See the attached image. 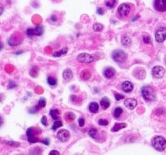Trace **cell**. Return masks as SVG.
Listing matches in <instances>:
<instances>
[{"mask_svg": "<svg viewBox=\"0 0 166 155\" xmlns=\"http://www.w3.org/2000/svg\"><path fill=\"white\" fill-rule=\"evenodd\" d=\"M19 36H20V34H15L12 36L9 40H8V44L11 45V46H16L18 45H20L22 41V36L19 37Z\"/></svg>", "mask_w": 166, "mask_h": 155, "instance_id": "obj_11", "label": "cell"}, {"mask_svg": "<svg viewBox=\"0 0 166 155\" xmlns=\"http://www.w3.org/2000/svg\"><path fill=\"white\" fill-rule=\"evenodd\" d=\"M62 121H60V120H56V121L54 123V125H53V127H52V129H53V130H56L57 128H60V127H62Z\"/></svg>", "mask_w": 166, "mask_h": 155, "instance_id": "obj_28", "label": "cell"}, {"mask_svg": "<svg viewBox=\"0 0 166 155\" xmlns=\"http://www.w3.org/2000/svg\"><path fill=\"white\" fill-rule=\"evenodd\" d=\"M49 115L52 116V118L54 120H57L58 118H59V115H60V112L58 110V109H53L49 112Z\"/></svg>", "mask_w": 166, "mask_h": 155, "instance_id": "obj_21", "label": "cell"}, {"mask_svg": "<svg viewBox=\"0 0 166 155\" xmlns=\"http://www.w3.org/2000/svg\"><path fill=\"white\" fill-rule=\"evenodd\" d=\"M57 137L62 142H66L70 138V133L66 129H61L57 134Z\"/></svg>", "mask_w": 166, "mask_h": 155, "instance_id": "obj_9", "label": "cell"}, {"mask_svg": "<svg viewBox=\"0 0 166 155\" xmlns=\"http://www.w3.org/2000/svg\"><path fill=\"white\" fill-rule=\"evenodd\" d=\"M118 0H105V6L109 9H113L116 6Z\"/></svg>", "mask_w": 166, "mask_h": 155, "instance_id": "obj_20", "label": "cell"}, {"mask_svg": "<svg viewBox=\"0 0 166 155\" xmlns=\"http://www.w3.org/2000/svg\"><path fill=\"white\" fill-rule=\"evenodd\" d=\"M62 77H63V79L68 82V81L71 80V79L73 78V73H72V71L71 70L67 69V70H64V72H63Z\"/></svg>", "mask_w": 166, "mask_h": 155, "instance_id": "obj_15", "label": "cell"}, {"mask_svg": "<svg viewBox=\"0 0 166 155\" xmlns=\"http://www.w3.org/2000/svg\"><path fill=\"white\" fill-rule=\"evenodd\" d=\"M156 41L159 43H161L166 40V28H160L155 34Z\"/></svg>", "mask_w": 166, "mask_h": 155, "instance_id": "obj_6", "label": "cell"}, {"mask_svg": "<svg viewBox=\"0 0 166 155\" xmlns=\"http://www.w3.org/2000/svg\"><path fill=\"white\" fill-rule=\"evenodd\" d=\"M28 141L30 142V143H36V142L39 141V139H38L36 136H32L28 137Z\"/></svg>", "mask_w": 166, "mask_h": 155, "instance_id": "obj_31", "label": "cell"}, {"mask_svg": "<svg viewBox=\"0 0 166 155\" xmlns=\"http://www.w3.org/2000/svg\"><path fill=\"white\" fill-rule=\"evenodd\" d=\"M43 143L48 146V145L49 144V139H45V140H44V141H43Z\"/></svg>", "mask_w": 166, "mask_h": 155, "instance_id": "obj_44", "label": "cell"}, {"mask_svg": "<svg viewBox=\"0 0 166 155\" xmlns=\"http://www.w3.org/2000/svg\"><path fill=\"white\" fill-rule=\"evenodd\" d=\"M42 123L44 124V125H47V118L46 116H43V117L42 118Z\"/></svg>", "mask_w": 166, "mask_h": 155, "instance_id": "obj_41", "label": "cell"}, {"mask_svg": "<svg viewBox=\"0 0 166 155\" xmlns=\"http://www.w3.org/2000/svg\"><path fill=\"white\" fill-rule=\"evenodd\" d=\"M67 52H68V49H67V47H65L64 49H61L60 51L55 52V53L53 54V56L55 57H62V56H63V55L67 54Z\"/></svg>", "mask_w": 166, "mask_h": 155, "instance_id": "obj_19", "label": "cell"}, {"mask_svg": "<svg viewBox=\"0 0 166 155\" xmlns=\"http://www.w3.org/2000/svg\"><path fill=\"white\" fill-rule=\"evenodd\" d=\"M29 155H41V150L39 148H34V149L30 152Z\"/></svg>", "mask_w": 166, "mask_h": 155, "instance_id": "obj_32", "label": "cell"}, {"mask_svg": "<svg viewBox=\"0 0 166 155\" xmlns=\"http://www.w3.org/2000/svg\"><path fill=\"white\" fill-rule=\"evenodd\" d=\"M49 155H60V154L57 150H52V151H50Z\"/></svg>", "mask_w": 166, "mask_h": 155, "instance_id": "obj_42", "label": "cell"}, {"mask_svg": "<svg viewBox=\"0 0 166 155\" xmlns=\"http://www.w3.org/2000/svg\"><path fill=\"white\" fill-rule=\"evenodd\" d=\"M122 44L125 46V47H129L131 45V38L128 36H124L122 39Z\"/></svg>", "mask_w": 166, "mask_h": 155, "instance_id": "obj_23", "label": "cell"}, {"mask_svg": "<svg viewBox=\"0 0 166 155\" xmlns=\"http://www.w3.org/2000/svg\"><path fill=\"white\" fill-rule=\"evenodd\" d=\"M77 60L81 63H91L94 61V57L87 54H81L77 57Z\"/></svg>", "mask_w": 166, "mask_h": 155, "instance_id": "obj_8", "label": "cell"}, {"mask_svg": "<svg viewBox=\"0 0 166 155\" xmlns=\"http://www.w3.org/2000/svg\"><path fill=\"white\" fill-rule=\"evenodd\" d=\"M79 125L80 127H83L84 125V118H80L79 119Z\"/></svg>", "mask_w": 166, "mask_h": 155, "instance_id": "obj_40", "label": "cell"}, {"mask_svg": "<svg viewBox=\"0 0 166 155\" xmlns=\"http://www.w3.org/2000/svg\"><path fill=\"white\" fill-rule=\"evenodd\" d=\"M142 95L144 99L147 102H151L156 99V93L155 90L151 86H146L142 88Z\"/></svg>", "mask_w": 166, "mask_h": 155, "instance_id": "obj_3", "label": "cell"}, {"mask_svg": "<svg viewBox=\"0 0 166 155\" xmlns=\"http://www.w3.org/2000/svg\"><path fill=\"white\" fill-rule=\"evenodd\" d=\"M104 75L107 79H112V78L115 75V70L112 67H108L105 70Z\"/></svg>", "mask_w": 166, "mask_h": 155, "instance_id": "obj_14", "label": "cell"}, {"mask_svg": "<svg viewBox=\"0 0 166 155\" xmlns=\"http://www.w3.org/2000/svg\"><path fill=\"white\" fill-rule=\"evenodd\" d=\"M98 124H99L100 125L106 126V125H108L109 121H108L107 120H105V119H100V120H98Z\"/></svg>", "mask_w": 166, "mask_h": 155, "instance_id": "obj_34", "label": "cell"}, {"mask_svg": "<svg viewBox=\"0 0 166 155\" xmlns=\"http://www.w3.org/2000/svg\"><path fill=\"white\" fill-rule=\"evenodd\" d=\"M124 105L126 106V108H128L130 110H133L137 106V100L133 98H128L125 99Z\"/></svg>", "mask_w": 166, "mask_h": 155, "instance_id": "obj_12", "label": "cell"}, {"mask_svg": "<svg viewBox=\"0 0 166 155\" xmlns=\"http://www.w3.org/2000/svg\"><path fill=\"white\" fill-rule=\"evenodd\" d=\"M133 88H134L133 84L131 82H129V81H126V82H124L122 84V89L123 91L126 92V93L131 92V90H133Z\"/></svg>", "mask_w": 166, "mask_h": 155, "instance_id": "obj_13", "label": "cell"}, {"mask_svg": "<svg viewBox=\"0 0 166 155\" xmlns=\"http://www.w3.org/2000/svg\"><path fill=\"white\" fill-rule=\"evenodd\" d=\"M126 124L125 123H117L112 128V132H118L120 130V129L126 128Z\"/></svg>", "mask_w": 166, "mask_h": 155, "instance_id": "obj_18", "label": "cell"}, {"mask_svg": "<svg viewBox=\"0 0 166 155\" xmlns=\"http://www.w3.org/2000/svg\"><path fill=\"white\" fill-rule=\"evenodd\" d=\"M112 57L114 61H116L118 63H123L127 59V54L124 51L118 49V50H115L113 52Z\"/></svg>", "mask_w": 166, "mask_h": 155, "instance_id": "obj_4", "label": "cell"}, {"mask_svg": "<svg viewBox=\"0 0 166 155\" xmlns=\"http://www.w3.org/2000/svg\"><path fill=\"white\" fill-rule=\"evenodd\" d=\"M154 7L158 11H166V0H155Z\"/></svg>", "mask_w": 166, "mask_h": 155, "instance_id": "obj_10", "label": "cell"}, {"mask_svg": "<svg viewBox=\"0 0 166 155\" xmlns=\"http://www.w3.org/2000/svg\"><path fill=\"white\" fill-rule=\"evenodd\" d=\"M96 12L98 13L99 15H103L104 12H105V10L103 8H101V7H98L97 10H96Z\"/></svg>", "mask_w": 166, "mask_h": 155, "instance_id": "obj_38", "label": "cell"}, {"mask_svg": "<svg viewBox=\"0 0 166 155\" xmlns=\"http://www.w3.org/2000/svg\"><path fill=\"white\" fill-rule=\"evenodd\" d=\"M165 63H166V59H165Z\"/></svg>", "mask_w": 166, "mask_h": 155, "instance_id": "obj_48", "label": "cell"}, {"mask_svg": "<svg viewBox=\"0 0 166 155\" xmlns=\"http://www.w3.org/2000/svg\"><path fill=\"white\" fill-rule=\"evenodd\" d=\"M99 109V106L97 104V103L96 102H92L90 104H89V110H90L91 112L93 113H96L98 112Z\"/></svg>", "mask_w": 166, "mask_h": 155, "instance_id": "obj_17", "label": "cell"}, {"mask_svg": "<svg viewBox=\"0 0 166 155\" xmlns=\"http://www.w3.org/2000/svg\"><path fill=\"white\" fill-rule=\"evenodd\" d=\"M135 5L132 3H122L117 11V16L122 20H126L131 17L135 12Z\"/></svg>", "mask_w": 166, "mask_h": 155, "instance_id": "obj_1", "label": "cell"}, {"mask_svg": "<svg viewBox=\"0 0 166 155\" xmlns=\"http://www.w3.org/2000/svg\"><path fill=\"white\" fill-rule=\"evenodd\" d=\"M165 73V70L162 67V66H155L152 68V70H151V74H152V76L156 78V79H160V78H162L164 76Z\"/></svg>", "mask_w": 166, "mask_h": 155, "instance_id": "obj_7", "label": "cell"}, {"mask_svg": "<svg viewBox=\"0 0 166 155\" xmlns=\"http://www.w3.org/2000/svg\"><path fill=\"white\" fill-rule=\"evenodd\" d=\"M3 47V43L1 41H0V50H2Z\"/></svg>", "mask_w": 166, "mask_h": 155, "instance_id": "obj_46", "label": "cell"}, {"mask_svg": "<svg viewBox=\"0 0 166 155\" xmlns=\"http://www.w3.org/2000/svg\"><path fill=\"white\" fill-rule=\"evenodd\" d=\"M3 123V118H2V116H1V115H0V127H1V126H2Z\"/></svg>", "mask_w": 166, "mask_h": 155, "instance_id": "obj_45", "label": "cell"}, {"mask_svg": "<svg viewBox=\"0 0 166 155\" xmlns=\"http://www.w3.org/2000/svg\"><path fill=\"white\" fill-rule=\"evenodd\" d=\"M7 144L10 145V146H19L20 144L17 143V142H15V141H5Z\"/></svg>", "mask_w": 166, "mask_h": 155, "instance_id": "obj_36", "label": "cell"}, {"mask_svg": "<svg viewBox=\"0 0 166 155\" xmlns=\"http://www.w3.org/2000/svg\"><path fill=\"white\" fill-rule=\"evenodd\" d=\"M151 145L156 150L163 151L166 149V140L161 136H156L151 140Z\"/></svg>", "mask_w": 166, "mask_h": 155, "instance_id": "obj_2", "label": "cell"}, {"mask_svg": "<svg viewBox=\"0 0 166 155\" xmlns=\"http://www.w3.org/2000/svg\"><path fill=\"white\" fill-rule=\"evenodd\" d=\"M123 112V110L122 108H116L115 110H114V112H113V115H114V117L115 118H119V116L122 114Z\"/></svg>", "mask_w": 166, "mask_h": 155, "instance_id": "obj_25", "label": "cell"}, {"mask_svg": "<svg viewBox=\"0 0 166 155\" xmlns=\"http://www.w3.org/2000/svg\"><path fill=\"white\" fill-rule=\"evenodd\" d=\"M91 77V73L88 70H84L81 73V78L84 80H87L90 79Z\"/></svg>", "mask_w": 166, "mask_h": 155, "instance_id": "obj_22", "label": "cell"}, {"mask_svg": "<svg viewBox=\"0 0 166 155\" xmlns=\"http://www.w3.org/2000/svg\"><path fill=\"white\" fill-rule=\"evenodd\" d=\"M43 31H44L43 27L39 25L35 28H28L26 34L29 37H32L33 36H42L43 34Z\"/></svg>", "mask_w": 166, "mask_h": 155, "instance_id": "obj_5", "label": "cell"}, {"mask_svg": "<svg viewBox=\"0 0 166 155\" xmlns=\"http://www.w3.org/2000/svg\"><path fill=\"white\" fill-rule=\"evenodd\" d=\"M96 133H97V130H96V128H91L90 130L88 131V135L90 136L91 137H93V138H95L96 137Z\"/></svg>", "mask_w": 166, "mask_h": 155, "instance_id": "obj_29", "label": "cell"}, {"mask_svg": "<svg viewBox=\"0 0 166 155\" xmlns=\"http://www.w3.org/2000/svg\"><path fill=\"white\" fill-rule=\"evenodd\" d=\"M75 119V115L73 112H67V113H66V115H65V120L67 122L73 121Z\"/></svg>", "mask_w": 166, "mask_h": 155, "instance_id": "obj_24", "label": "cell"}, {"mask_svg": "<svg viewBox=\"0 0 166 155\" xmlns=\"http://www.w3.org/2000/svg\"><path fill=\"white\" fill-rule=\"evenodd\" d=\"M37 111H38V106H35V107H33V108L29 111V112H30V113H36Z\"/></svg>", "mask_w": 166, "mask_h": 155, "instance_id": "obj_39", "label": "cell"}, {"mask_svg": "<svg viewBox=\"0 0 166 155\" xmlns=\"http://www.w3.org/2000/svg\"><path fill=\"white\" fill-rule=\"evenodd\" d=\"M115 99L117 100V101H119V100H121V99H124V95H122V94H118V93H116L115 95Z\"/></svg>", "mask_w": 166, "mask_h": 155, "instance_id": "obj_35", "label": "cell"}, {"mask_svg": "<svg viewBox=\"0 0 166 155\" xmlns=\"http://www.w3.org/2000/svg\"><path fill=\"white\" fill-rule=\"evenodd\" d=\"M47 82H48V83H49L50 86H55V85L57 84V80H56V79H54V78L51 77V76H49V77H48Z\"/></svg>", "mask_w": 166, "mask_h": 155, "instance_id": "obj_26", "label": "cell"}, {"mask_svg": "<svg viewBox=\"0 0 166 155\" xmlns=\"http://www.w3.org/2000/svg\"><path fill=\"white\" fill-rule=\"evenodd\" d=\"M46 105V101L44 98H41L39 102H38V107L39 108H44L45 106Z\"/></svg>", "mask_w": 166, "mask_h": 155, "instance_id": "obj_30", "label": "cell"}, {"mask_svg": "<svg viewBox=\"0 0 166 155\" xmlns=\"http://www.w3.org/2000/svg\"><path fill=\"white\" fill-rule=\"evenodd\" d=\"M100 105H101V107H102V108H103V109H105V110L107 109L109 107V105H110L109 99L107 97H104L103 99L100 100Z\"/></svg>", "mask_w": 166, "mask_h": 155, "instance_id": "obj_16", "label": "cell"}, {"mask_svg": "<svg viewBox=\"0 0 166 155\" xmlns=\"http://www.w3.org/2000/svg\"><path fill=\"white\" fill-rule=\"evenodd\" d=\"M102 29H103V25H102L101 23H95L93 25V30L96 31V32H100Z\"/></svg>", "mask_w": 166, "mask_h": 155, "instance_id": "obj_27", "label": "cell"}, {"mask_svg": "<svg viewBox=\"0 0 166 155\" xmlns=\"http://www.w3.org/2000/svg\"><path fill=\"white\" fill-rule=\"evenodd\" d=\"M143 41L145 44H150L151 43V38L149 36H144Z\"/></svg>", "mask_w": 166, "mask_h": 155, "instance_id": "obj_37", "label": "cell"}, {"mask_svg": "<svg viewBox=\"0 0 166 155\" xmlns=\"http://www.w3.org/2000/svg\"><path fill=\"white\" fill-rule=\"evenodd\" d=\"M27 136L28 137H32V136H35V133H34V128H29L27 130Z\"/></svg>", "mask_w": 166, "mask_h": 155, "instance_id": "obj_33", "label": "cell"}, {"mask_svg": "<svg viewBox=\"0 0 166 155\" xmlns=\"http://www.w3.org/2000/svg\"><path fill=\"white\" fill-rule=\"evenodd\" d=\"M2 99H3V95H0V102L2 101Z\"/></svg>", "mask_w": 166, "mask_h": 155, "instance_id": "obj_47", "label": "cell"}, {"mask_svg": "<svg viewBox=\"0 0 166 155\" xmlns=\"http://www.w3.org/2000/svg\"><path fill=\"white\" fill-rule=\"evenodd\" d=\"M4 11V8H3V6L0 4V15H2L3 14V12Z\"/></svg>", "mask_w": 166, "mask_h": 155, "instance_id": "obj_43", "label": "cell"}]
</instances>
